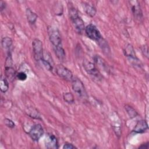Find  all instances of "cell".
Instances as JSON below:
<instances>
[{
  "instance_id": "9",
  "label": "cell",
  "mask_w": 149,
  "mask_h": 149,
  "mask_svg": "<svg viewBox=\"0 0 149 149\" xmlns=\"http://www.w3.org/2000/svg\"><path fill=\"white\" fill-rule=\"evenodd\" d=\"M44 133V129L40 124H36L30 129L28 134L34 141H38Z\"/></svg>"
},
{
  "instance_id": "25",
  "label": "cell",
  "mask_w": 149,
  "mask_h": 149,
  "mask_svg": "<svg viewBox=\"0 0 149 149\" xmlns=\"http://www.w3.org/2000/svg\"><path fill=\"white\" fill-rule=\"evenodd\" d=\"M4 123L7 127L9 128H13L15 126V123L11 119L8 118H5L4 119Z\"/></svg>"
},
{
  "instance_id": "29",
  "label": "cell",
  "mask_w": 149,
  "mask_h": 149,
  "mask_svg": "<svg viewBox=\"0 0 149 149\" xmlns=\"http://www.w3.org/2000/svg\"><path fill=\"white\" fill-rule=\"evenodd\" d=\"M139 148H144V149H147L148 148V143H146L144 144H141L140 146L139 147Z\"/></svg>"
},
{
  "instance_id": "2",
  "label": "cell",
  "mask_w": 149,
  "mask_h": 149,
  "mask_svg": "<svg viewBox=\"0 0 149 149\" xmlns=\"http://www.w3.org/2000/svg\"><path fill=\"white\" fill-rule=\"evenodd\" d=\"M48 34L50 42L53 45V48L62 46V38L58 29L49 26L48 27Z\"/></svg>"
},
{
  "instance_id": "24",
  "label": "cell",
  "mask_w": 149,
  "mask_h": 149,
  "mask_svg": "<svg viewBox=\"0 0 149 149\" xmlns=\"http://www.w3.org/2000/svg\"><path fill=\"white\" fill-rule=\"evenodd\" d=\"M16 77L17 78L18 80L20 81H25L27 78V76L26 73H24V72H20L18 73H17Z\"/></svg>"
},
{
  "instance_id": "27",
  "label": "cell",
  "mask_w": 149,
  "mask_h": 149,
  "mask_svg": "<svg viewBox=\"0 0 149 149\" xmlns=\"http://www.w3.org/2000/svg\"><path fill=\"white\" fill-rule=\"evenodd\" d=\"M76 148L77 147L75 146H74L72 143H65V144L63 146V148H64V149H73V148Z\"/></svg>"
},
{
  "instance_id": "28",
  "label": "cell",
  "mask_w": 149,
  "mask_h": 149,
  "mask_svg": "<svg viewBox=\"0 0 149 149\" xmlns=\"http://www.w3.org/2000/svg\"><path fill=\"white\" fill-rule=\"evenodd\" d=\"M6 8V3L3 1H0V10L1 12H2V10H3Z\"/></svg>"
},
{
  "instance_id": "17",
  "label": "cell",
  "mask_w": 149,
  "mask_h": 149,
  "mask_svg": "<svg viewBox=\"0 0 149 149\" xmlns=\"http://www.w3.org/2000/svg\"><path fill=\"white\" fill-rule=\"evenodd\" d=\"M54 50L58 59L61 61H64L66 58V54L62 46L54 48Z\"/></svg>"
},
{
  "instance_id": "26",
  "label": "cell",
  "mask_w": 149,
  "mask_h": 149,
  "mask_svg": "<svg viewBox=\"0 0 149 149\" xmlns=\"http://www.w3.org/2000/svg\"><path fill=\"white\" fill-rule=\"evenodd\" d=\"M141 51H142V52L143 54V55L147 57L148 58V47L146 45H143L142 47H141Z\"/></svg>"
},
{
  "instance_id": "8",
  "label": "cell",
  "mask_w": 149,
  "mask_h": 149,
  "mask_svg": "<svg viewBox=\"0 0 149 149\" xmlns=\"http://www.w3.org/2000/svg\"><path fill=\"white\" fill-rule=\"evenodd\" d=\"M84 31L87 36L90 39L95 41L97 42L102 37L100 31L98 30L97 27L93 24H90L87 25L85 27Z\"/></svg>"
},
{
  "instance_id": "12",
  "label": "cell",
  "mask_w": 149,
  "mask_h": 149,
  "mask_svg": "<svg viewBox=\"0 0 149 149\" xmlns=\"http://www.w3.org/2000/svg\"><path fill=\"white\" fill-rule=\"evenodd\" d=\"M135 4H133L132 6V11L136 20L140 22L143 19V13L140 8V6L138 2H134Z\"/></svg>"
},
{
  "instance_id": "16",
  "label": "cell",
  "mask_w": 149,
  "mask_h": 149,
  "mask_svg": "<svg viewBox=\"0 0 149 149\" xmlns=\"http://www.w3.org/2000/svg\"><path fill=\"white\" fill-rule=\"evenodd\" d=\"M26 15L29 24L32 25L34 24L37 19V15L29 8L26 9Z\"/></svg>"
},
{
  "instance_id": "21",
  "label": "cell",
  "mask_w": 149,
  "mask_h": 149,
  "mask_svg": "<svg viewBox=\"0 0 149 149\" xmlns=\"http://www.w3.org/2000/svg\"><path fill=\"white\" fill-rule=\"evenodd\" d=\"M63 98L68 104H71L74 102V98L73 94L70 92H66L63 94Z\"/></svg>"
},
{
  "instance_id": "6",
  "label": "cell",
  "mask_w": 149,
  "mask_h": 149,
  "mask_svg": "<svg viewBox=\"0 0 149 149\" xmlns=\"http://www.w3.org/2000/svg\"><path fill=\"white\" fill-rule=\"evenodd\" d=\"M32 48L34 58L36 61H41L44 56L42 43L41 40L35 38L32 42Z\"/></svg>"
},
{
  "instance_id": "10",
  "label": "cell",
  "mask_w": 149,
  "mask_h": 149,
  "mask_svg": "<svg viewBox=\"0 0 149 149\" xmlns=\"http://www.w3.org/2000/svg\"><path fill=\"white\" fill-rule=\"evenodd\" d=\"M148 129V124L144 120H139L133 129V132L136 133H143Z\"/></svg>"
},
{
  "instance_id": "20",
  "label": "cell",
  "mask_w": 149,
  "mask_h": 149,
  "mask_svg": "<svg viewBox=\"0 0 149 149\" xmlns=\"http://www.w3.org/2000/svg\"><path fill=\"white\" fill-rule=\"evenodd\" d=\"M9 88V83L5 77L1 76L0 81V90L2 93H6Z\"/></svg>"
},
{
  "instance_id": "5",
  "label": "cell",
  "mask_w": 149,
  "mask_h": 149,
  "mask_svg": "<svg viewBox=\"0 0 149 149\" xmlns=\"http://www.w3.org/2000/svg\"><path fill=\"white\" fill-rule=\"evenodd\" d=\"M125 55L129 61L136 67L140 68L141 63L140 60L137 58L134 48L131 44H127L123 50Z\"/></svg>"
},
{
  "instance_id": "13",
  "label": "cell",
  "mask_w": 149,
  "mask_h": 149,
  "mask_svg": "<svg viewBox=\"0 0 149 149\" xmlns=\"http://www.w3.org/2000/svg\"><path fill=\"white\" fill-rule=\"evenodd\" d=\"M41 62L47 69H48L49 71H52L54 62L49 54L44 52V56L42 59L41 60Z\"/></svg>"
},
{
  "instance_id": "14",
  "label": "cell",
  "mask_w": 149,
  "mask_h": 149,
  "mask_svg": "<svg viewBox=\"0 0 149 149\" xmlns=\"http://www.w3.org/2000/svg\"><path fill=\"white\" fill-rule=\"evenodd\" d=\"M94 60L95 63L97 65V66L99 68L101 69L104 71H106L107 72H108L109 69H108V66L107 63L105 62V60L102 59L100 56L95 55L94 57Z\"/></svg>"
},
{
  "instance_id": "23",
  "label": "cell",
  "mask_w": 149,
  "mask_h": 149,
  "mask_svg": "<svg viewBox=\"0 0 149 149\" xmlns=\"http://www.w3.org/2000/svg\"><path fill=\"white\" fill-rule=\"evenodd\" d=\"M99 45L102 48V49L104 51V52H109L110 49L109 48V46L108 45V43L107 41L102 37L99 41H98Z\"/></svg>"
},
{
  "instance_id": "22",
  "label": "cell",
  "mask_w": 149,
  "mask_h": 149,
  "mask_svg": "<svg viewBox=\"0 0 149 149\" xmlns=\"http://www.w3.org/2000/svg\"><path fill=\"white\" fill-rule=\"evenodd\" d=\"M125 108L130 118H134L137 115V113L136 111V110L131 106H130L129 105H126L125 107Z\"/></svg>"
},
{
  "instance_id": "11",
  "label": "cell",
  "mask_w": 149,
  "mask_h": 149,
  "mask_svg": "<svg viewBox=\"0 0 149 149\" xmlns=\"http://www.w3.org/2000/svg\"><path fill=\"white\" fill-rule=\"evenodd\" d=\"M45 146L47 148H58V141L54 134H49L45 140Z\"/></svg>"
},
{
  "instance_id": "3",
  "label": "cell",
  "mask_w": 149,
  "mask_h": 149,
  "mask_svg": "<svg viewBox=\"0 0 149 149\" xmlns=\"http://www.w3.org/2000/svg\"><path fill=\"white\" fill-rule=\"evenodd\" d=\"M72 86L74 92L81 98L86 99L88 97L84 86L79 79L74 77L72 81Z\"/></svg>"
},
{
  "instance_id": "18",
  "label": "cell",
  "mask_w": 149,
  "mask_h": 149,
  "mask_svg": "<svg viewBox=\"0 0 149 149\" xmlns=\"http://www.w3.org/2000/svg\"><path fill=\"white\" fill-rule=\"evenodd\" d=\"M5 73L6 77L10 80L13 79L15 77H16V71L13 67L12 66H5Z\"/></svg>"
},
{
  "instance_id": "1",
  "label": "cell",
  "mask_w": 149,
  "mask_h": 149,
  "mask_svg": "<svg viewBox=\"0 0 149 149\" xmlns=\"http://www.w3.org/2000/svg\"><path fill=\"white\" fill-rule=\"evenodd\" d=\"M69 15L76 31L78 33L81 34L85 29L84 23L80 16L77 10L73 6H70L69 8Z\"/></svg>"
},
{
  "instance_id": "4",
  "label": "cell",
  "mask_w": 149,
  "mask_h": 149,
  "mask_svg": "<svg viewBox=\"0 0 149 149\" xmlns=\"http://www.w3.org/2000/svg\"><path fill=\"white\" fill-rule=\"evenodd\" d=\"M83 65L86 72L89 75L92 76L93 78L97 79V80H100L102 79V76L94 63L87 59H84L83 62Z\"/></svg>"
},
{
  "instance_id": "7",
  "label": "cell",
  "mask_w": 149,
  "mask_h": 149,
  "mask_svg": "<svg viewBox=\"0 0 149 149\" xmlns=\"http://www.w3.org/2000/svg\"><path fill=\"white\" fill-rule=\"evenodd\" d=\"M55 72L58 76L68 81L72 82L74 77L72 72L69 69L61 64L56 66Z\"/></svg>"
},
{
  "instance_id": "19",
  "label": "cell",
  "mask_w": 149,
  "mask_h": 149,
  "mask_svg": "<svg viewBox=\"0 0 149 149\" xmlns=\"http://www.w3.org/2000/svg\"><path fill=\"white\" fill-rule=\"evenodd\" d=\"M2 47L5 49H9L12 45V40L9 37H5L1 40Z\"/></svg>"
},
{
  "instance_id": "15",
  "label": "cell",
  "mask_w": 149,
  "mask_h": 149,
  "mask_svg": "<svg viewBox=\"0 0 149 149\" xmlns=\"http://www.w3.org/2000/svg\"><path fill=\"white\" fill-rule=\"evenodd\" d=\"M82 4L84 10L88 16L93 17L95 15L97 10L96 8L93 5H90L87 2H83Z\"/></svg>"
}]
</instances>
